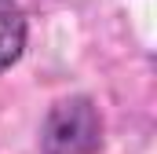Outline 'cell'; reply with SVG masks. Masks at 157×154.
Listing matches in <instances>:
<instances>
[{
	"mask_svg": "<svg viewBox=\"0 0 157 154\" xmlns=\"http://www.w3.org/2000/svg\"><path fill=\"white\" fill-rule=\"evenodd\" d=\"M26 51V15L18 0H0V74L11 70Z\"/></svg>",
	"mask_w": 157,
	"mask_h": 154,
	"instance_id": "7a4b0ae2",
	"label": "cell"
},
{
	"mask_svg": "<svg viewBox=\"0 0 157 154\" xmlns=\"http://www.w3.org/2000/svg\"><path fill=\"white\" fill-rule=\"evenodd\" d=\"M102 151V117L88 95L59 99L40 128V154H99Z\"/></svg>",
	"mask_w": 157,
	"mask_h": 154,
	"instance_id": "6da1fadb",
	"label": "cell"
}]
</instances>
